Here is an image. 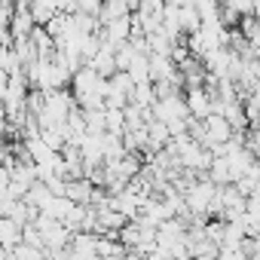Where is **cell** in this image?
I'll return each mask as SVG.
<instances>
[{
  "mask_svg": "<svg viewBox=\"0 0 260 260\" xmlns=\"http://www.w3.org/2000/svg\"><path fill=\"white\" fill-rule=\"evenodd\" d=\"M153 116L162 119V122H175V119H187V116H193V113H190L187 95L172 92V95H166V98H156V104H153Z\"/></svg>",
  "mask_w": 260,
  "mask_h": 260,
  "instance_id": "1",
  "label": "cell"
},
{
  "mask_svg": "<svg viewBox=\"0 0 260 260\" xmlns=\"http://www.w3.org/2000/svg\"><path fill=\"white\" fill-rule=\"evenodd\" d=\"M187 104H190V113L196 119H205L208 113H214V95L208 86H193L187 89Z\"/></svg>",
  "mask_w": 260,
  "mask_h": 260,
  "instance_id": "2",
  "label": "cell"
},
{
  "mask_svg": "<svg viewBox=\"0 0 260 260\" xmlns=\"http://www.w3.org/2000/svg\"><path fill=\"white\" fill-rule=\"evenodd\" d=\"M22 239H25V226L16 217H10V214L0 217V245H4V251H13Z\"/></svg>",
  "mask_w": 260,
  "mask_h": 260,
  "instance_id": "3",
  "label": "cell"
}]
</instances>
